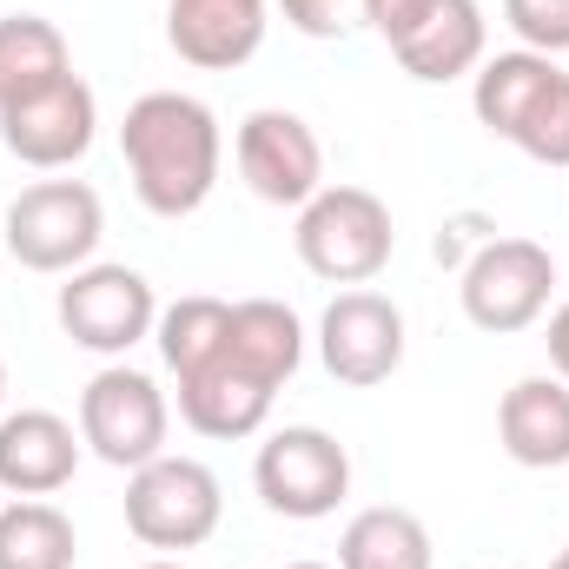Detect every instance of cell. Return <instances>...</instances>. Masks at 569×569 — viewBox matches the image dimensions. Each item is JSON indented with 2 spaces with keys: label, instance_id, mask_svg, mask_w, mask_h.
<instances>
[{
  "label": "cell",
  "instance_id": "1",
  "mask_svg": "<svg viewBox=\"0 0 569 569\" xmlns=\"http://www.w3.org/2000/svg\"><path fill=\"white\" fill-rule=\"evenodd\" d=\"M120 159L152 219H192L226 166L219 113L199 93H172V87L140 93L120 120Z\"/></svg>",
  "mask_w": 569,
  "mask_h": 569
},
{
  "label": "cell",
  "instance_id": "2",
  "mask_svg": "<svg viewBox=\"0 0 569 569\" xmlns=\"http://www.w3.org/2000/svg\"><path fill=\"white\" fill-rule=\"evenodd\" d=\"M291 246H298V266L311 279L371 284L398 252V226H391V206L371 186H325L318 199L298 206Z\"/></svg>",
  "mask_w": 569,
  "mask_h": 569
},
{
  "label": "cell",
  "instance_id": "3",
  "mask_svg": "<svg viewBox=\"0 0 569 569\" xmlns=\"http://www.w3.org/2000/svg\"><path fill=\"white\" fill-rule=\"evenodd\" d=\"M0 239L27 272H80L107 239V206L87 179H33L7 206Z\"/></svg>",
  "mask_w": 569,
  "mask_h": 569
},
{
  "label": "cell",
  "instance_id": "4",
  "mask_svg": "<svg viewBox=\"0 0 569 569\" xmlns=\"http://www.w3.org/2000/svg\"><path fill=\"white\" fill-rule=\"evenodd\" d=\"M226 517V490L199 457H152L140 470H127V530L146 550H199L212 543Z\"/></svg>",
  "mask_w": 569,
  "mask_h": 569
},
{
  "label": "cell",
  "instance_id": "5",
  "mask_svg": "<svg viewBox=\"0 0 569 569\" xmlns=\"http://www.w3.org/2000/svg\"><path fill=\"white\" fill-rule=\"evenodd\" d=\"M550 291H557L550 246H537V239H483L477 259L457 279V305H463V318L477 331L517 338L550 311Z\"/></svg>",
  "mask_w": 569,
  "mask_h": 569
},
{
  "label": "cell",
  "instance_id": "6",
  "mask_svg": "<svg viewBox=\"0 0 569 569\" xmlns=\"http://www.w3.org/2000/svg\"><path fill=\"white\" fill-rule=\"evenodd\" d=\"M252 483H259V497H266L272 517L318 523V517H331L351 497V450L318 425H284L259 443Z\"/></svg>",
  "mask_w": 569,
  "mask_h": 569
},
{
  "label": "cell",
  "instance_id": "7",
  "mask_svg": "<svg viewBox=\"0 0 569 569\" xmlns=\"http://www.w3.org/2000/svg\"><path fill=\"white\" fill-rule=\"evenodd\" d=\"M166 430H172V405L146 371L107 365V371L87 378V391H80V443L100 463L140 470L152 457H166Z\"/></svg>",
  "mask_w": 569,
  "mask_h": 569
},
{
  "label": "cell",
  "instance_id": "8",
  "mask_svg": "<svg viewBox=\"0 0 569 569\" xmlns=\"http://www.w3.org/2000/svg\"><path fill=\"white\" fill-rule=\"evenodd\" d=\"M53 318H60V331L80 351L127 358L140 338H152L159 298H152L146 272H133V266H80V272H67V284H60Z\"/></svg>",
  "mask_w": 569,
  "mask_h": 569
},
{
  "label": "cell",
  "instance_id": "9",
  "mask_svg": "<svg viewBox=\"0 0 569 569\" xmlns=\"http://www.w3.org/2000/svg\"><path fill=\"white\" fill-rule=\"evenodd\" d=\"M318 365L351 391L391 385L398 365H405V311H398V298H385L371 284H345L318 318Z\"/></svg>",
  "mask_w": 569,
  "mask_h": 569
},
{
  "label": "cell",
  "instance_id": "10",
  "mask_svg": "<svg viewBox=\"0 0 569 569\" xmlns=\"http://www.w3.org/2000/svg\"><path fill=\"white\" fill-rule=\"evenodd\" d=\"M232 159H239V179L252 186V199L266 206H305L325 192V146L318 133L284 113V107H259L239 120V140H232Z\"/></svg>",
  "mask_w": 569,
  "mask_h": 569
},
{
  "label": "cell",
  "instance_id": "11",
  "mask_svg": "<svg viewBox=\"0 0 569 569\" xmlns=\"http://www.w3.org/2000/svg\"><path fill=\"white\" fill-rule=\"evenodd\" d=\"M93 133H100V100L80 73H67L60 87L33 93V100H13L0 107V146L33 166V172H67L93 152Z\"/></svg>",
  "mask_w": 569,
  "mask_h": 569
},
{
  "label": "cell",
  "instance_id": "12",
  "mask_svg": "<svg viewBox=\"0 0 569 569\" xmlns=\"http://www.w3.org/2000/svg\"><path fill=\"white\" fill-rule=\"evenodd\" d=\"M272 0H166V40L199 73H232L266 47Z\"/></svg>",
  "mask_w": 569,
  "mask_h": 569
},
{
  "label": "cell",
  "instance_id": "13",
  "mask_svg": "<svg viewBox=\"0 0 569 569\" xmlns=\"http://www.w3.org/2000/svg\"><path fill=\"white\" fill-rule=\"evenodd\" d=\"M272 398H279V391H272L266 378H252L226 345H219V358H206L199 371L179 378V418L199 430V437H219V443L266 430Z\"/></svg>",
  "mask_w": 569,
  "mask_h": 569
},
{
  "label": "cell",
  "instance_id": "14",
  "mask_svg": "<svg viewBox=\"0 0 569 569\" xmlns=\"http://www.w3.org/2000/svg\"><path fill=\"white\" fill-rule=\"evenodd\" d=\"M80 430L60 411H7L0 418V490L7 497H53L80 470Z\"/></svg>",
  "mask_w": 569,
  "mask_h": 569
},
{
  "label": "cell",
  "instance_id": "15",
  "mask_svg": "<svg viewBox=\"0 0 569 569\" xmlns=\"http://www.w3.org/2000/svg\"><path fill=\"white\" fill-rule=\"evenodd\" d=\"M497 443L523 470H563L569 463V385L550 378H517L497 405Z\"/></svg>",
  "mask_w": 569,
  "mask_h": 569
},
{
  "label": "cell",
  "instance_id": "16",
  "mask_svg": "<svg viewBox=\"0 0 569 569\" xmlns=\"http://www.w3.org/2000/svg\"><path fill=\"white\" fill-rule=\"evenodd\" d=\"M391 53H398V67H405L411 80H425V87H450V80L477 73L483 53H490L483 0H437L425 13V27H418L411 40H398Z\"/></svg>",
  "mask_w": 569,
  "mask_h": 569
},
{
  "label": "cell",
  "instance_id": "17",
  "mask_svg": "<svg viewBox=\"0 0 569 569\" xmlns=\"http://www.w3.org/2000/svg\"><path fill=\"white\" fill-rule=\"evenodd\" d=\"M563 67L550 53H530V47H510V53H483V67L470 73V107L477 120L497 133V140H517V127L530 120V107L550 93Z\"/></svg>",
  "mask_w": 569,
  "mask_h": 569
},
{
  "label": "cell",
  "instance_id": "18",
  "mask_svg": "<svg viewBox=\"0 0 569 569\" xmlns=\"http://www.w3.org/2000/svg\"><path fill=\"white\" fill-rule=\"evenodd\" d=\"M226 351H232L252 378H266L272 391H284V385L298 378V365H305V325H298V311H291L284 298H239V305H232Z\"/></svg>",
  "mask_w": 569,
  "mask_h": 569
},
{
  "label": "cell",
  "instance_id": "19",
  "mask_svg": "<svg viewBox=\"0 0 569 569\" xmlns=\"http://www.w3.org/2000/svg\"><path fill=\"white\" fill-rule=\"evenodd\" d=\"M73 73V47L47 13H7L0 20V107L33 100Z\"/></svg>",
  "mask_w": 569,
  "mask_h": 569
},
{
  "label": "cell",
  "instance_id": "20",
  "mask_svg": "<svg viewBox=\"0 0 569 569\" xmlns=\"http://www.w3.org/2000/svg\"><path fill=\"white\" fill-rule=\"evenodd\" d=\"M338 569H430V530L418 510L371 503L345 523L338 537Z\"/></svg>",
  "mask_w": 569,
  "mask_h": 569
},
{
  "label": "cell",
  "instance_id": "21",
  "mask_svg": "<svg viewBox=\"0 0 569 569\" xmlns=\"http://www.w3.org/2000/svg\"><path fill=\"white\" fill-rule=\"evenodd\" d=\"M80 537L73 517L47 497H13L0 510V569H73Z\"/></svg>",
  "mask_w": 569,
  "mask_h": 569
},
{
  "label": "cell",
  "instance_id": "22",
  "mask_svg": "<svg viewBox=\"0 0 569 569\" xmlns=\"http://www.w3.org/2000/svg\"><path fill=\"white\" fill-rule=\"evenodd\" d=\"M226 331H232V298L186 291V298H172V305L159 311V325H152V345H159L166 371H172V378H186V371H199L206 358H219Z\"/></svg>",
  "mask_w": 569,
  "mask_h": 569
},
{
  "label": "cell",
  "instance_id": "23",
  "mask_svg": "<svg viewBox=\"0 0 569 569\" xmlns=\"http://www.w3.org/2000/svg\"><path fill=\"white\" fill-rule=\"evenodd\" d=\"M517 152L537 159V166H569V73L550 80V93L530 107V120L517 127Z\"/></svg>",
  "mask_w": 569,
  "mask_h": 569
},
{
  "label": "cell",
  "instance_id": "24",
  "mask_svg": "<svg viewBox=\"0 0 569 569\" xmlns=\"http://www.w3.org/2000/svg\"><path fill=\"white\" fill-rule=\"evenodd\" d=\"M503 27L530 53H569V0H503Z\"/></svg>",
  "mask_w": 569,
  "mask_h": 569
},
{
  "label": "cell",
  "instance_id": "25",
  "mask_svg": "<svg viewBox=\"0 0 569 569\" xmlns=\"http://www.w3.org/2000/svg\"><path fill=\"white\" fill-rule=\"evenodd\" d=\"M279 13L305 40H345L365 20V0H279Z\"/></svg>",
  "mask_w": 569,
  "mask_h": 569
},
{
  "label": "cell",
  "instance_id": "26",
  "mask_svg": "<svg viewBox=\"0 0 569 569\" xmlns=\"http://www.w3.org/2000/svg\"><path fill=\"white\" fill-rule=\"evenodd\" d=\"M437 0H365V27L385 40V47H398V40H411L418 27H425V13Z\"/></svg>",
  "mask_w": 569,
  "mask_h": 569
},
{
  "label": "cell",
  "instance_id": "27",
  "mask_svg": "<svg viewBox=\"0 0 569 569\" xmlns=\"http://www.w3.org/2000/svg\"><path fill=\"white\" fill-rule=\"evenodd\" d=\"M543 345H550V371L569 385V305L550 311V331H543Z\"/></svg>",
  "mask_w": 569,
  "mask_h": 569
},
{
  "label": "cell",
  "instance_id": "28",
  "mask_svg": "<svg viewBox=\"0 0 569 569\" xmlns=\"http://www.w3.org/2000/svg\"><path fill=\"white\" fill-rule=\"evenodd\" d=\"M140 569H186V563H172V557H152V563H140Z\"/></svg>",
  "mask_w": 569,
  "mask_h": 569
},
{
  "label": "cell",
  "instance_id": "29",
  "mask_svg": "<svg viewBox=\"0 0 569 569\" xmlns=\"http://www.w3.org/2000/svg\"><path fill=\"white\" fill-rule=\"evenodd\" d=\"M550 569H569V543H563V550H557V563H550Z\"/></svg>",
  "mask_w": 569,
  "mask_h": 569
},
{
  "label": "cell",
  "instance_id": "30",
  "mask_svg": "<svg viewBox=\"0 0 569 569\" xmlns=\"http://www.w3.org/2000/svg\"><path fill=\"white\" fill-rule=\"evenodd\" d=\"M284 569H325V563H284Z\"/></svg>",
  "mask_w": 569,
  "mask_h": 569
},
{
  "label": "cell",
  "instance_id": "31",
  "mask_svg": "<svg viewBox=\"0 0 569 569\" xmlns=\"http://www.w3.org/2000/svg\"><path fill=\"white\" fill-rule=\"evenodd\" d=\"M0 398H7V365H0Z\"/></svg>",
  "mask_w": 569,
  "mask_h": 569
}]
</instances>
